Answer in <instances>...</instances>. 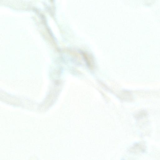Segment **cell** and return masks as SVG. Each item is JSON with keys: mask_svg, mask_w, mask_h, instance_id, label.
<instances>
[{"mask_svg": "<svg viewBox=\"0 0 160 160\" xmlns=\"http://www.w3.org/2000/svg\"><path fill=\"white\" fill-rule=\"evenodd\" d=\"M146 147L144 145L141 143H137L132 147V150L135 152L143 153L145 152Z\"/></svg>", "mask_w": 160, "mask_h": 160, "instance_id": "6da1fadb", "label": "cell"}, {"mask_svg": "<svg viewBox=\"0 0 160 160\" xmlns=\"http://www.w3.org/2000/svg\"><path fill=\"white\" fill-rule=\"evenodd\" d=\"M147 112L145 110H142L139 112L135 116V117L137 119L142 118L143 117L147 116Z\"/></svg>", "mask_w": 160, "mask_h": 160, "instance_id": "7a4b0ae2", "label": "cell"}]
</instances>
